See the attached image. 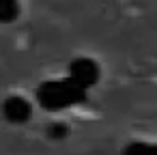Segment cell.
Segmentation results:
<instances>
[{
	"label": "cell",
	"instance_id": "obj_1",
	"mask_svg": "<svg viewBox=\"0 0 157 155\" xmlns=\"http://www.w3.org/2000/svg\"><path fill=\"white\" fill-rule=\"evenodd\" d=\"M86 93L88 91L80 88L69 78L48 80L39 86L37 101L41 103V108H45L50 112H58V110H67V108H73V106L82 103L86 99Z\"/></svg>",
	"mask_w": 157,
	"mask_h": 155
},
{
	"label": "cell",
	"instance_id": "obj_5",
	"mask_svg": "<svg viewBox=\"0 0 157 155\" xmlns=\"http://www.w3.org/2000/svg\"><path fill=\"white\" fill-rule=\"evenodd\" d=\"M123 155H155V146L148 142H131L123 149Z\"/></svg>",
	"mask_w": 157,
	"mask_h": 155
},
{
	"label": "cell",
	"instance_id": "obj_4",
	"mask_svg": "<svg viewBox=\"0 0 157 155\" xmlns=\"http://www.w3.org/2000/svg\"><path fill=\"white\" fill-rule=\"evenodd\" d=\"M20 15V2L17 0H0V22L11 24Z\"/></svg>",
	"mask_w": 157,
	"mask_h": 155
},
{
	"label": "cell",
	"instance_id": "obj_3",
	"mask_svg": "<svg viewBox=\"0 0 157 155\" xmlns=\"http://www.w3.org/2000/svg\"><path fill=\"white\" fill-rule=\"evenodd\" d=\"M2 116L13 125H24L33 116V103L22 95H9L2 101Z\"/></svg>",
	"mask_w": 157,
	"mask_h": 155
},
{
	"label": "cell",
	"instance_id": "obj_6",
	"mask_svg": "<svg viewBox=\"0 0 157 155\" xmlns=\"http://www.w3.org/2000/svg\"><path fill=\"white\" fill-rule=\"evenodd\" d=\"M69 136V127L63 121H54L48 125V138L50 140H65Z\"/></svg>",
	"mask_w": 157,
	"mask_h": 155
},
{
	"label": "cell",
	"instance_id": "obj_2",
	"mask_svg": "<svg viewBox=\"0 0 157 155\" xmlns=\"http://www.w3.org/2000/svg\"><path fill=\"white\" fill-rule=\"evenodd\" d=\"M67 78L71 82H75L80 88L88 91L99 82V65L88 56H80V58L69 63V76Z\"/></svg>",
	"mask_w": 157,
	"mask_h": 155
}]
</instances>
